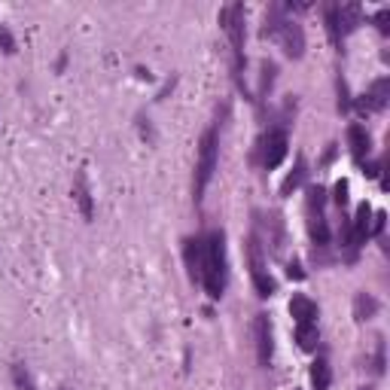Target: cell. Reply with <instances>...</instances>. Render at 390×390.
<instances>
[{"instance_id":"obj_29","label":"cell","mask_w":390,"mask_h":390,"mask_svg":"<svg viewBox=\"0 0 390 390\" xmlns=\"http://www.w3.org/2000/svg\"><path fill=\"white\" fill-rule=\"evenodd\" d=\"M58 390H67V387H58Z\"/></svg>"},{"instance_id":"obj_23","label":"cell","mask_w":390,"mask_h":390,"mask_svg":"<svg viewBox=\"0 0 390 390\" xmlns=\"http://www.w3.org/2000/svg\"><path fill=\"white\" fill-rule=\"evenodd\" d=\"M375 25H378L381 34H387V30H390V6H381V10H378Z\"/></svg>"},{"instance_id":"obj_12","label":"cell","mask_w":390,"mask_h":390,"mask_svg":"<svg viewBox=\"0 0 390 390\" xmlns=\"http://www.w3.org/2000/svg\"><path fill=\"white\" fill-rule=\"evenodd\" d=\"M348 143H351V152H354L357 162H363L372 150V141H369V132L363 125H351L348 128Z\"/></svg>"},{"instance_id":"obj_19","label":"cell","mask_w":390,"mask_h":390,"mask_svg":"<svg viewBox=\"0 0 390 390\" xmlns=\"http://www.w3.org/2000/svg\"><path fill=\"white\" fill-rule=\"evenodd\" d=\"M317 339H320L317 323H302V326H296V342H299L302 351H314V348H317Z\"/></svg>"},{"instance_id":"obj_1","label":"cell","mask_w":390,"mask_h":390,"mask_svg":"<svg viewBox=\"0 0 390 390\" xmlns=\"http://www.w3.org/2000/svg\"><path fill=\"white\" fill-rule=\"evenodd\" d=\"M202 284L211 299H220L226 290V238L223 232H211L204 241V274Z\"/></svg>"},{"instance_id":"obj_7","label":"cell","mask_w":390,"mask_h":390,"mask_svg":"<svg viewBox=\"0 0 390 390\" xmlns=\"http://www.w3.org/2000/svg\"><path fill=\"white\" fill-rule=\"evenodd\" d=\"M274 40L284 46V52L290 58H302L305 55V30L302 25H296L293 19H284L278 28V34H274Z\"/></svg>"},{"instance_id":"obj_21","label":"cell","mask_w":390,"mask_h":390,"mask_svg":"<svg viewBox=\"0 0 390 390\" xmlns=\"http://www.w3.org/2000/svg\"><path fill=\"white\" fill-rule=\"evenodd\" d=\"M326 30H330V40L339 46L342 43V28H339V6L335 3L326 6Z\"/></svg>"},{"instance_id":"obj_28","label":"cell","mask_w":390,"mask_h":390,"mask_svg":"<svg viewBox=\"0 0 390 390\" xmlns=\"http://www.w3.org/2000/svg\"><path fill=\"white\" fill-rule=\"evenodd\" d=\"M360 390H372V387H360Z\"/></svg>"},{"instance_id":"obj_22","label":"cell","mask_w":390,"mask_h":390,"mask_svg":"<svg viewBox=\"0 0 390 390\" xmlns=\"http://www.w3.org/2000/svg\"><path fill=\"white\" fill-rule=\"evenodd\" d=\"M272 82H274V64H272V61H263V89H259V91L265 95V91L272 89Z\"/></svg>"},{"instance_id":"obj_25","label":"cell","mask_w":390,"mask_h":390,"mask_svg":"<svg viewBox=\"0 0 390 390\" xmlns=\"http://www.w3.org/2000/svg\"><path fill=\"white\" fill-rule=\"evenodd\" d=\"M335 204H339V208H345L348 204V183L345 180L335 183Z\"/></svg>"},{"instance_id":"obj_15","label":"cell","mask_w":390,"mask_h":390,"mask_svg":"<svg viewBox=\"0 0 390 390\" xmlns=\"http://www.w3.org/2000/svg\"><path fill=\"white\" fill-rule=\"evenodd\" d=\"M360 19H363L360 3H342L339 6V28H342V34H351V30L360 25Z\"/></svg>"},{"instance_id":"obj_13","label":"cell","mask_w":390,"mask_h":390,"mask_svg":"<svg viewBox=\"0 0 390 390\" xmlns=\"http://www.w3.org/2000/svg\"><path fill=\"white\" fill-rule=\"evenodd\" d=\"M73 198H76V204H80V211H82V217L91 220V193H89V180H86V171H76V180H73Z\"/></svg>"},{"instance_id":"obj_20","label":"cell","mask_w":390,"mask_h":390,"mask_svg":"<svg viewBox=\"0 0 390 390\" xmlns=\"http://www.w3.org/2000/svg\"><path fill=\"white\" fill-rule=\"evenodd\" d=\"M12 384H15V390H37L30 372L25 369V363H12Z\"/></svg>"},{"instance_id":"obj_24","label":"cell","mask_w":390,"mask_h":390,"mask_svg":"<svg viewBox=\"0 0 390 390\" xmlns=\"http://www.w3.org/2000/svg\"><path fill=\"white\" fill-rule=\"evenodd\" d=\"M0 49L10 52V55L15 52V40H12V34H10V30H6L3 25H0Z\"/></svg>"},{"instance_id":"obj_10","label":"cell","mask_w":390,"mask_h":390,"mask_svg":"<svg viewBox=\"0 0 390 390\" xmlns=\"http://www.w3.org/2000/svg\"><path fill=\"white\" fill-rule=\"evenodd\" d=\"M387 98H390V82L387 80H375L369 89V95H363L360 101H357V107H360L363 113L369 110H384L387 107Z\"/></svg>"},{"instance_id":"obj_6","label":"cell","mask_w":390,"mask_h":390,"mask_svg":"<svg viewBox=\"0 0 390 390\" xmlns=\"http://www.w3.org/2000/svg\"><path fill=\"white\" fill-rule=\"evenodd\" d=\"M254 339H256V360H259V366H269L272 354H274V330H272V317L263 314V311L254 317Z\"/></svg>"},{"instance_id":"obj_9","label":"cell","mask_w":390,"mask_h":390,"mask_svg":"<svg viewBox=\"0 0 390 390\" xmlns=\"http://www.w3.org/2000/svg\"><path fill=\"white\" fill-rule=\"evenodd\" d=\"M183 259H186V272L193 284H202L204 274V241L202 238H186L183 241Z\"/></svg>"},{"instance_id":"obj_16","label":"cell","mask_w":390,"mask_h":390,"mask_svg":"<svg viewBox=\"0 0 390 390\" xmlns=\"http://www.w3.org/2000/svg\"><path fill=\"white\" fill-rule=\"evenodd\" d=\"M330 381H333L330 363L320 357V360L311 363V390H330Z\"/></svg>"},{"instance_id":"obj_5","label":"cell","mask_w":390,"mask_h":390,"mask_svg":"<svg viewBox=\"0 0 390 390\" xmlns=\"http://www.w3.org/2000/svg\"><path fill=\"white\" fill-rule=\"evenodd\" d=\"M247 259H250V278H254L256 293H259V296H272V293H274V281L269 278V272H265L263 244H259L256 235L247 241Z\"/></svg>"},{"instance_id":"obj_2","label":"cell","mask_w":390,"mask_h":390,"mask_svg":"<svg viewBox=\"0 0 390 390\" xmlns=\"http://www.w3.org/2000/svg\"><path fill=\"white\" fill-rule=\"evenodd\" d=\"M217 156H220V134L217 128H208L202 134V143H198V165H195V202H202L204 189L213 180V171H217Z\"/></svg>"},{"instance_id":"obj_17","label":"cell","mask_w":390,"mask_h":390,"mask_svg":"<svg viewBox=\"0 0 390 390\" xmlns=\"http://www.w3.org/2000/svg\"><path fill=\"white\" fill-rule=\"evenodd\" d=\"M375 311H378V299L372 293H357V299H354V317L357 320H369V317H375Z\"/></svg>"},{"instance_id":"obj_11","label":"cell","mask_w":390,"mask_h":390,"mask_svg":"<svg viewBox=\"0 0 390 390\" xmlns=\"http://www.w3.org/2000/svg\"><path fill=\"white\" fill-rule=\"evenodd\" d=\"M290 314H293L296 326H302V323H317V305L311 302L308 296L296 293L293 299H290Z\"/></svg>"},{"instance_id":"obj_8","label":"cell","mask_w":390,"mask_h":390,"mask_svg":"<svg viewBox=\"0 0 390 390\" xmlns=\"http://www.w3.org/2000/svg\"><path fill=\"white\" fill-rule=\"evenodd\" d=\"M287 147H290V141H287V132H269L265 134V141H263V165L265 168H278L281 162L287 159Z\"/></svg>"},{"instance_id":"obj_4","label":"cell","mask_w":390,"mask_h":390,"mask_svg":"<svg viewBox=\"0 0 390 390\" xmlns=\"http://www.w3.org/2000/svg\"><path fill=\"white\" fill-rule=\"evenodd\" d=\"M323 204H326V193L320 186H311L308 198H305V213H308V232L311 241H314V250L330 247V226H326L323 217Z\"/></svg>"},{"instance_id":"obj_14","label":"cell","mask_w":390,"mask_h":390,"mask_svg":"<svg viewBox=\"0 0 390 390\" xmlns=\"http://www.w3.org/2000/svg\"><path fill=\"white\" fill-rule=\"evenodd\" d=\"M351 229H354V238H357V244H363L366 238H369V232H372V208L369 204H360L357 208V217L351 220Z\"/></svg>"},{"instance_id":"obj_27","label":"cell","mask_w":390,"mask_h":390,"mask_svg":"<svg viewBox=\"0 0 390 390\" xmlns=\"http://www.w3.org/2000/svg\"><path fill=\"white\" fill-rule=\"evenodd\" d=\"M290 278H296V281L302 278V272H299V265H296V263H290Z\"/></svg>"},{"instance_id":"obj_18","label":"cell","mask_w":390,"mask_h":390,"mask_svg":"<svg viewBox=\"0 0 390 390\" xmlns=\"http://www.w3.org/2000/svg\"><path fill=\"white\" fill-rule=\"evenodd\" d=\"M305 174H308V165H305V159L299 156V159H296V168L287 174L284 186H281V195H290L293 189H299V186H302V180H305Z\"/></svg>"},{"instance_id":"obj_3","label":"cell","mask_w":390,"mask_h":390,"mask_svg":"<svg viewBox=\"0 0 390 390\" xmlns=\"http://www.w3.org/2000/svg\"><path fill=\"white\" fill-rule=\"evenodd\" d=\"M220 28L229 34L232 43V58H235V76L241 82V71H244V3H229L220 10Z\"/></svg>"},{"instance_id":"obj_26","label":"cell","mask_w":390,"mask_h":390,"mask_svg":"<svg viewBox=\"0 0 390 390\" xmlns=\"http://www.w3.org/2000/svg\"><path fill=\"white\" fill-rule=\"evenodd\" d=\"M375 372L381 375V372H384V342L378 339V351H375Z\"/></svg>"}]
</instances>
